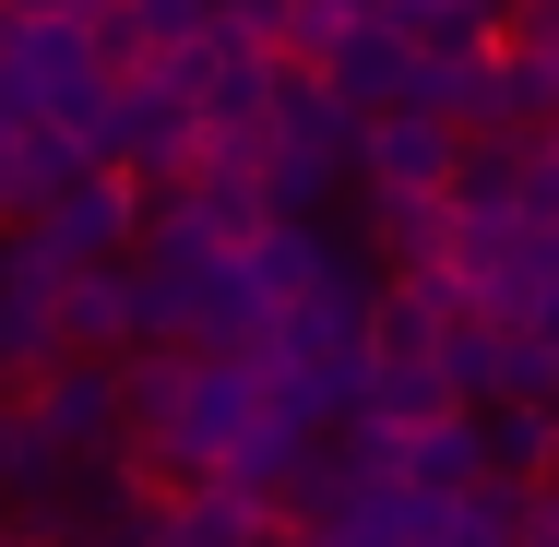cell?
<instances>
[{
    "label": "cell",
    "mask_w": 559,
    "mask_h": 547,
    "mask_svg": "<svg viewBox=\"0 0 559 547\" xmlns=\"http://www.w3.org/2000/svg\"><path fill=\"white\" fill-rule=\"evenodd\" d=\"M452 167H464V131L429 108H393V119H357V191L369 203H441L452 191Z\"/></svg>",
    "instance_id": "5b68a950"
},
{
    "label": "cell",
    "mask_w": 559,
    "mask_h": 547,
    "mask_svg": "<svg viewBox=\"0 0 559 547\" xmlns=\"http://www.w3.org/2000/svg\"><path fill=\"white\" fill-rule=\"evenodd\" d=\"M512 536H524V488H500V476L452 488V524H441V547H512Z\"/></svg>",
    "instance_id": "7c38bea8"
},
{
    "label": "cell",
    "mask_w": 559,
    "mask_h": 547,
    "mask_svg": "<svg viewBox=\"0 0 559 547\" xmlns=\"http://www.w3.org/2000/svg\"><path fill=\"white\" fill-rule=\"evenodd\" d=\"M369 250H381V274H441L452 262V203H369Z\"/></svg>",
    "instance_id": "8fae6325"
},
{
    "label": "cell",
    "mask_w": 559,
    "mask_h": 547,
    "mask_svg": "<svg viewBox=\"0 0 559 547\" xmlns=\"http://www.w3.org/2000/svg\"><path fill=\"white\" fill-rule=\"evenodd\" d=\"M24 12H48V24H96V12H119V0H24Z\"/></svg>",
    "instance_id": "2e32d148"
},
{
    "label": "cell",
    "mask_w": 559,
    "mask_h": 547,
    "mask_svg": "<svg viewBox=\"0 0 559 547\" xmlns=\"http://www.w3.org/2000/svg\"><path fill=\"white\" fill-rule=\"evenodd\" d=\"M48 369H60V262L24 226H0V393H24Z\"/></svg>",
    "instance_id": "8992f818"
},
{
    "label": "cell",
    "mask_w": 559,
    "mask_h": 547,
    "mask_svg": "<svg viewBox=\"0 0 559 547\" xmlns=\"http://www.w3.org/2000/svg\"><path fill=\"white\" fill-rule=\"evenodd\" d=\"M512 547H559V476H548V488H524V536H512Z\"/></svg>",
    "instance_id": "9a60e30c"
},
{
    "label": "cell",
    "mask_w": 559,
    "mask_h": 547,
    "mask_svg": "<svg viewBox=\"0 0 559 547\" xmlns=\"http://www.w3.org/2000/svg\"><path fill=\"white\" fill-rule=\"evenodd\" d=\"M0 12H24V0H0Z\"/></svg>",
    "instance_id": "e0dca14e"
},
{
    "label": "cell",
    "mask_w": 559,
    "mask_h": 547,
    "mask_svg": "<svg viewBox=\"0 0 559 547\" xmlns=\"http://www.w3.org/2000/svg\"><path fill=\"white\" fill-rule=\"evenodd\" d=\"M167 72H179V96H191V119H203L215 143H262V119H274V84H286V60H274V48H250L238 24H215L203 48H179Z\"/></svg>",
    "instance_id": "277c9868"
},
{
    "label": "cell",
    "mask_w": 559,
    "mask_h": 547,
    "mask_svg": "<svg viewBox=\"0 0 559 547\" xmlns=\"http://www.w3.org/2000/svg\"><path fill=\"white\" fill-rule=\"evenodd\" d=\"M345 167H357V119L310 84V72H286L274 84V119H262V203L298 226H322V203L345 191Z\"/></svg>",
    "instance_id": "6da1fadb"
},
{
    "label": "cell",
    "mask_w": 559,
    "mask_h": 547,
    "mask_svg": "<svg viewBox=\"0 0 559 547\" xmlns=\"http://www.w3.org/2000/svg\"><path fill=\"white\" fill-rule=\"evenodd\" d=\"M357 24H381V0H298V36H286V72L298 60H322L334 36H357Z\"/></svg>",
    "instance_id": "5bb4252c"
},
{
    "label": "cell",
    "mask_w": 559,
    "mask_h": 547,
    "mask_svg": "<svg viewBox=\"0 0 559 547\" xmlns=\"http://www.w3.org/2000/svg\"><path fill=\"white\" fill-rule=\"evenodd\" d=\"M298 524L274 512V500H250L238 476H203L191 500H155V524H143V547H286Z\"/></svg>",
    "instance_id": "52a82bcc"
},
{
    "label": "cell",
    "mask_w": 559,
    "mask_h": 547,
    "mask_svg": "<svg viewBox=\"0 0 559 547\" xmlns=\"http://www.w3.org/2000/svg\"><path fill=\"white\" fill-rule=\"evenodd\" d=\"M345 274H369V262L345 250L334 226H298V215H274V226H262V238H250V286L274 298V322H286L298 298H334Z\"/></svg>",
    "instance_id": "ba28073f"
},
{
    "label": "cell",
    "mask_w": 559,
    "mask_h": 547,
    "mask_svg": "<svg viewBox=\"0 0 559 547\" xmlns=\"http://www.w3.org/2000/svg\"><path fill=\"white\" fill-rule=\"evenodd\" d=\"M476 464L500 488H548L559 476V405H488L476 417Z\"/></svg>",
    "instance_id": "30bf717a"
},
{
    "label": "cell",
    "mask_w": 559,
    "mask_h": 547,
    "mask_svg": "<svg viewBox=\"0 0 559 547\" xmlns=\"http://www.w3.org/2000/svg\"><path fill=\"white\" fill-rule=\"evenodd\" d=\"M36 440L72 464V476H96V464H131V429H119V357H60L48 381H24L12 393Z\"/></svg>",
    "instance_id": "7a4b0ae2"
},
{
    "label": "cell",
    "mask_w": 559,
    "mask_h": 547,
    "mask_svg": "<svg viewBox=\"0 0 559 547\" xmlns=\"http://www.w3.org/2000/svg\"><path fill=\"white\" fill-rule=\"evenodd\" d=\"M143 179H119V167H84L72 191H48L36 215H24V238L60 262V274H96V262H131L143 250Z\"/></svg>",
    "instance_id": "3957f363"
},
{
    "label": "cell",
    "mask_w": 559,
    "mask_h": 547,
    "mask_svg": "<svg viewBox=\"0 0 559 547\" xmlns=\"http://www.w3.org/2000/svg\"><path fill=\"white\" fill-rule=\"evenodd\" d=\"M119 24L143 36V60H179V48L215 36V0H119Z\"/></svg>",
    "instance_id": "4fadbf2b"
},
{
    "label": "cell",
    "mask_w": 559,
    "mask_h": 547,
    "mask_svg": "<svg viewBox=\"0 0 559 547\" xmlns=\"http://www.w3.org/2000/svg\"><path fill=\"white\" fill-rule=\"evenodd\" d=\"M131 345H143V310H131V262L60 274V357H131Z\"/></svg>",
    "instance_id": "9c48e42d"
}]
</instances>
